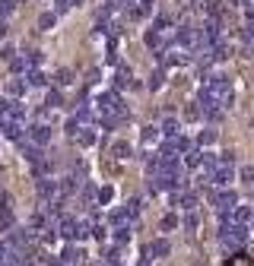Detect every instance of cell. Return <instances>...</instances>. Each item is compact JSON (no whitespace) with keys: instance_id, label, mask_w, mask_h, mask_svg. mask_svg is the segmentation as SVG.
Returning <instances> with one entry per match:
<instances>
[{"instance_id":"cell-6","label":"cell","mask_w":254,"mask_h":266,"mask_svg":"<svg viewBox=\"0 0 254 266\" xmlns=\"http://www.w3.org/2000/svg\"><path fill=\"white\" fill-rule=\"evenodd\" d=\"M121 89H137L134 73L127 64H115V92H121Z\"/></svg>"},{"instance_id":"cell-38","label":"cell","mask_w":254,"mask_h":266,"mask_svg":"<svg viewBox=\"0 0 254 266\" xmlns=\"http://www.w3.org/2000/svg\"><path fill=\"white\" fill-rule=\"evenodd\" d=\"M58 83H61V86H70V83H74V73H70V70H61V73H58Z\"/></svg>"},{"instance_id":"cell-1","label":"cell","mask_w":254,"mask_h":266,"mask_svg":"<svg viewBox=\"0 0 254 266\" xmlns=\"http://www.w3.org/2000/svg\"><path fill=\"white\" fill-rule=\"evenodd\" d=\"M159 61H162V67H185L191 61V51L185 45H178V42H169L159 51Z\"/></svg>"},{"instance_id":"cell-13","label":"cell","mask_w":254,"mask_h":266,"mask_svg":"<svg viewBox=\"0 0 254 266\" xmlns=\"http://www.w3.org/2000/svg\"><path fill=\"white\" fill-rule=\"evenodd\" d=\"M108 222H112V228H127L134 222V216L127 213V209H112V213H108Z\"/></svg>"},{"instance_id":"cell-24","label":"cell","mask_w":254,"mask_h":266,"mask_svg":"<svg viewBox=\"0 0 254 266\" xmlns=\"http://www.w3.org/2000/svg\"><path fill=\"white\" fill-rule=\"evenodd\" d=\"M162 83H166V67H159L150 73V89H162Z\"/></svg>"},{"instance_id":"cell-3","label":"cell","mask_w":254,"mask_h":266,"mask_svg":"<svg viewBox=\"0 0 254 266\" xmlns=\"http://www.w3.org/2000/svg\"><path fill=\"white\" fill-rule=\"evenodd\" d=\"M235 206H239V194H235V190L220 187L213 194V209H216V213H226V209H235Z\"/></svg>"},{"instance_id":"cell-22","label":"cell","mask_w":254,"mask_h":266,"mask_svg":"<svg viewBox=\"0 0 254 266\" xmlns=\"http://www.w3.org/2000/svg\"><path fill=\"white\" fill-rule=\"evenodd\" d=\"M112 159H118V162H121V159H131V146H127L124 140H118V143L112 146Z\"/></svg>"},{"instance_id":"cell-41","label":"cell","mask_w":254,"mask_h":266,"mask_svg":"<svg viewBox=\"0 0 254 266\" xmlns=\"http://www.w3.org/2000/svg\"><path fill=\"white\" fill-rule=\"evenodd\" d=\"M235 162V152H223V159H220V165H232Z\"/></svg>"},{"instance_id":"cell-31","label":"cell","mask_w":254,"mask_h":266,"mask_svg":"<svg viewBox=\"0 0 254 266\" xmlns=\"http://www.w3.org/2000/svg\"><path fill=\"white\" fill-rule=\"evenodd\" d=\"M131 238H134V235H131V225H127V228H115V241H118V244H127Z\"/></svg>"},{"instance_id":"cell-8","label":"cell","mask_w":254,"mask_h":266,"mask_svg":"<svg viewBox=\"0 0 254 266\" xmlns=\"http://www.w3.org/2000/svg\"><path fill=\"white\" fill-rule=\"evenodd\" d=\"M80 260H83V254H80L77 241H64V247H61V263H64V266H77Z\"/></svg>"},{"instance_id":"cell-19","label":"cell","mask_w":254,"mask_h":266,"mask_svg":"<svg viewBox=\"0 0 254 266\" xmlns=\"http://www.w3.org/2000/svg\"><path fill=\"white\" fill-rule=\"evenodd\" d=\"M32 171H35V178H45V175H51V162L48 159H32Z\"/></svg>"},{"instance_id":"cell-7","label":"cell","mask_w":254,"mask_h":266,"mask_svg":"<svg viewBox=\"0 0 254 266\" xmlns=\"http://www.w3.org/2000/svg\"><path fill=\"white\" fill-rule=\"evenodd\" d=\"M77 235H80V222H77L74 216H61V222H58V238L77 241Z\"/></svg>"},{"instance_id":"cell-27","label":"cell","mask_w":254,"mask_h":266,"mask_svg":"<svg viewBox=\"0 0 254 266\" xmlns=\"http://www.w3.org/2000/svg\"><path fill=\"white\" fill-rule=\"evenodd\" d=\"M175 225H178V216H175V213H166V216L159 219V228H162V232H172Z\"/></svg>"},{"instance_id":"cell-42","label":"cell","mask_w":254,"mask_h":266,"mask_svg":"<svg viewBox=\"0 0 254 266\" xmlns=\"http://www.w3.org/2000/svg\"><path fill=\"white\" fill-rule=\"evenodd\" d=\"M42 263H45V266H64L61 257H48V260H42Z\"/></svg>"},{"instance_id":"cell-2","label":"cell","mask_w":254,"mask_h":266,"mask_svg":"<svg viewBox=\"0 0 254 266\" xmlns=\"http://www.w3.org/2000/svg\"><path fill=\"white\" fill-rule=\"evenodd\" d=\"M213 89V99H216V108L220 111H229L235 105V89L229 86V80H220V83H207Z\"/></svg>"},{"instance_id":"cell-18","label":"cell","mask_w":254,"mask_h":266,"mask_svg":"<svg viewBox=\"0 0 254 266\" xmlns=\"http://www.w3.org/2000/svg\"><path fill=\"white\" fill-rule=\"evenodd\" d=\"M159 133H162L159 127H153V124H147V127H143V130H140V140H143V143H147V146H153V143L159 140Z\"/></svg>"},{"instance_id":"cell-26","label":"cell","mask_w":254,"mask_h":266,"mask_svg":"<svg viewBox=\"0 0 254 266\" xmlns=\"http://www.w3.org/2000/svg\"><path fill=\"white\" fill-rule=\"evenodd\" d=\"M29 86H39V89H45L48 86V80H45V73H39V70H29V80H26Z\"/></svg>"},{"instance_id":"cell-10","label":"cell","mask_w":254,"mask_h":266,"mask_svg":"<svg viewBox=\"0 0 254 266\" xmlns=\"http://www.w3.org/2000/svg\"><path fill=\"white\" fill-rule=\"evenodd\" d=\"M77 143H80V146H96V143H99L96 127H93V124H83V127H80V133H77Z\"/></svg>"},{"instance_id":"cell-30","label":"cell","mask_w":254,"mask_h":266,"mask_svg":"<svg viewBox=\"0 0 254 266\" xmlns=\"http://www.w3.org/2000/svg\"><path fill=\"white\" fill-rule=\"evenodd\" d=\"M54 23H58V13H42L39 16V29H51Z\"/></svg>"},{"instance_id":"cell-4","label":"cell","mask_w":254,"mask_h":266,"mask_svg":"<svg viewBox=\"0 0 254 266\" xmlns=\"http://www.w3.org/2000/svg\"><path fill=\"white\" fill-rule=\"evenodd\" d=\"M26 140H29L32 146H48V143H51V127H48L45 121H42V124L35 121V124L26 130Z\"/></svg>"},{"instance_id":"cell-16","label":"cell","mask_w":254,"mask_h":266,"mask_svg":"<svg viewBox=\"0 0 254 266\" xmlns=\"http://www.w3.org/2000/svg\"><path fill=\"white\" fill-rule=\"evenodd\" d=\"M26 89H29V83L23 80V76H13V80L7 83V92L13 95V99H23V95H26Z\"/></svg>"},{"instance_id":"cell-36","label":"cell","mask_w":254,"mask_h":266,"mask_svg":"<svg viewBox=\"0 0 254 266\" xmlns=\"http://www.w3.org/2000/svg\"><path fill=\"white\" fill-rule=\"evenodd\" d=\"M185 225H188V232H197V209H191L185 216Z\"/></svg>"},{"instance_id":"cell-25","label":"cell","mask_w":254,"mask_h":266,"mask_svg":"<svg viewBox=\"0 0 254 266\" xmlns=\"http://www.w3.org/2000/svg\"><path fill=\"white\" fill-rule=\"evenodd\" d=\"M112 197H115V190L112 187H96V203H112Z\"/></svg>"},{"instance_id":"cell-17","label":"cell","mask_w":254,"mask_h":266,"mask_svg":"<svg viewBox=\"0 0 254 266\" xmlns=\"http://www.w3.org/2000/svg\"><path fill=\"white\" fill-rule=\"evenodd\" d=\"M181 156H185V168H191V171L201 168V159H204V156H201V149H197V146H191L188 152H181Z\"/></svg>"},{"instance_id":"cell-46","label":"cell","mask_w":254,"mask_h":266,"mask_svg":"<svg viewBox=\"0 0 254 266\" xmlns=\"http://www.w3.org/2000/svg\"><path fill=\"white\" fill-rule=\"evenodd\" d=\"M194 266H201V263H194Z\"/></svg>"},{"instance_id":"cell-11","label":"cell","mask_w":254,"mask_h":266,"mask_svg":"<svg viewBox=\"0 0 254 266\" xmlns=\"http://www.w3.org/2000/svg\"><path fill=\"white\" fill-rule=\"evenodd\" d=\"M10 70H13V76H26V73L32 70V57H26V54H16L13 61H10Z\"/></svg>"},{"instance_id":"cell-37","label":"cell","mask_w":254,"mask_h":266,"mask_svg":"<svg viewBox=\"0 0 254 266\" xmlns=\"http://www.w3.org/2000/svg\"><path fill=\"white\" fill-rule=\"evenodd\" d=\"M58 105H61V92L51 89V92H48V108H58Z\"/></svg>"},{"instance_id":"cell-28","label":"cell","mask_w":254,"mask_h":266,"mask_svg":"<svg viewBox=\"0 0 254 266\" xmlns=\"http://www.w3.org/2000/svg\"><path fill=\"white\" fill-rule=\"evenodd\" d=\"M181 127H178V121L172 118V114H166V121H162V133H166V137H172V133H178Z\"/></svg>"},{"instance_id":"cell-12","label":"cell","mask_w":254,"mask_h":266,"mask_svg":"<svg viewBox=\"0 0 254 266\" xmlns=\"http://www.w3.org/2000/svg\"><path fill=\"white\" fill-rule=\"evenodd\" d=\"M169 42H172V38H169V35H162L159 29H150V32H147V45H150V48H153L156 54H159L162 48H166Z\"/></svg>"},{"instance_id":"cell-9","label":"cell","mask_w":254,"mask_h":266,"mask_svg":"<svg viewBox=\"0 0 254 266\" xmlns=\"http://www.w3.org/2000/svg\"><path fill=\"white\" fill-rule=\"evenodd\" d=\"M83 184H86V181H80V178L74 175V171H67V175H64V178L58 181V187H61V194H64V197L77 194V187H83Z\"/></svg>"},{"instance_id":"cell-23","label":"cell","mask_w":254,"mask_h":266,"mask_svg":"<svg viewBox=\"0 0 254 266\" xmlns=\"http://www.w3.org/2000/svg\"><path fill=\"white\" fill-rule=\"evenodd\" d=\"M185 118H188L191 124H197V121H204V118H207V114H204V108H201V105H197V102H194V105H188V111H185Z\"/></svg>"},{"instance_id":"cell-35","label":"cell","mask_w":254,"mask_h":266,"mask_svg":"<svg viewBox=\"0 0 254 266\" xmlns=\"http://www.w3.org/2000/svg\"><path fill=\"white\" fill-rule=\"evenodd\" d=\"M124 209H127V213H131V216H137V213H140V209H143V200H140V197H134V200H131V203H127Z\"/></svg>"},{"instance_id":"cell-43","label":"cell","mask_w":254,"mask_h":266,"mask_svg":"<svg viewBox=\"0 0 254 266\" xmlns=\"http://www.w3.org/2000/svg\"><path fill=\"white\" fill-rule=\"evenodd\" d=\"M137 266H156V263H153V257H147V260H140Z\"/></svg>"},{"instance_id":"cell-20","label":"cell","mask_w":254,"mask_h":266,"mask_svg":"<svg viewBox=\"0 0 254 266\" xmlns=\"http://www.w3.org/2000/svg\"><path fill=\"white\" fill-rule=\"evenodd\" d=\"M74 118H77L80 124H93V121H96V111H93V108H89V105H80V108H77V114H74Z\"/></svg>"},{"instance_id":"cell-21","label":"cell","mask_w":254,"mask_h":266,"mask_svg":"<svg viewBox=\"0 0 254 266\" xmlns=\"http://www.w3.org/2000/svg\"><path fill=\"white\" fill-rule=\"evenodd\" d=\"M216 143V130L213 127H204L201 133H197V146H213Z\"/></svg>"},{"instance_id":"cell-40","label":"cell","mask_w":254,"mask_h":266,"mask_svg":"<svg viewBox=\"0 0 254 266\" xmlns=\"http://www.w3.org/2000/svg\"><path fill=\"white\" fill-rule=\"evenodd\" d=\"M86 83H99V70H96V67L86 70Z\"/></svg>"},{"instance_id":"cell-32","label":"cell","mask_w":254,"mask_h":266,"mask_svg":"<svg viewBox=\"0 0 254 266\" xmlns=\"http://www.w3.org/2000/svg\"><path fill=\"white\" fill-rule=\"evenodd\" d=\"M16 10V0H0V19H7Z\"/></svg>"},{"instance_id":"cell-29","label":"cell","mask_w":254,"mask_h":266,"mask_svg":"<svg viewBox=\"0 0 254 266\" xmlns=\"http://www.w3.org/2000/svg\"><path fill=\"white\" fill-rule=\"evenodd\" d=\"M80 127H83V124H80L77 118H67V121H64V130H67V137H74V140H77V133H80Z\"/></svg>"},{"instance_id":"cell-5","label":"cell","mask_w":254,"mask_h":266,"mask_svg":"<svg viewBox=\"0 0 254 266\" xmlns=\"http://www.w3.org/2000/svg\"><path fill=\"white\" fill-rule=\"evenodd\" d=\"M232 181H235V168H232V165H220V168L210 171V184H213L216 190H220V187H229Z\"/></svg>"},{"instance_id":"cell-45","label":"cell","mask_w":254,"mask_h":266,"mask_svg":"<svg viewBox=\"0 0 254 266\" xmlns=\"http://www.w3.org/2000/svg\"><path fill=\"white\" fill-rule=\"evenodd\" d=\"M70 4H74V7H80V4H83V0H70Z\"/></svg>"},{"instance_id":"cell-14","label":"cell","mask_w":254,"mask_h":266,"mask_svg":"<svg viewBox=\"0 0 254 266\" xmlns=\"http://www.w3.org/2000/svg\"><path fill=\"white\" fill-rule=\"evenodd\" d=\"M4 121H16V124H23V121H26V108H23L20 102H10V105H7V114L0 118V124H4Z\"/></svg>"},{"instance_id":"cell-33","label":"cell","mask_w":254,"mask_h":266,"mask_svg":"<svg viewBox=\"0 0 254 266\" xmlns=\"http://www.w3.org/2000/svg\"><path fill=\"white\" fill-rule=\"evenodd\" d=\"M229 266H251V257L248 254H235V257H229Z\"/></svg>"},{"instance_id":"cell-34","label":"cell","mask_w":254,"mask_h":266,"mask_svg":"<svg viewBox=\"0 0 254 266\" xmlns=\"http://www.w3.org/2000/svg\"><path fill=\"white\" fill-rule=\"evenodd\" d=\"M242 184H245V187H254V168H251V165L242 168Z\"/></svg>"},{"instance_id":"cell-44","label":"cell","mask_w":254,"mask_h":266,"mask_svg":"<svg viewBox=\"0 0 254 266\" xmlns=\"http://www.w3.org/2000/svg\"><path fill=\"white\" fill-rule=\"evenodd\" d=\"M4 35H7V29H4V23H0V38H4Z\"/></svg>"},{"instance_id":"cell-39","label":"cell","mask_w":254,"mask_h":266,"mask_svg":"<svg viewBox=\"0 0 254 266\" xmlns=\"http://www.w3.org/2000/svg\"><path fill=\"white\" fill-rule=\"evenodd\" d=\"M70 7H74V4H70V0H58V7H54V13H58V16H61V13H67Z\"/></svg>"},{"instance_id":"cell-15","label":"cell","mask_w":254,"mask_h":266,"mask_svg":"<svg viewBox=\"0 0 254 266\" xmlns=\"http://www.w3.org/2000/svg\"><path fill=\"white\" fill-rule=\"evenodd\" d=\"M147 257H153V260H162V257H169V241H166V238L153 241V244L147 247Z\"/></svg>"}]
</instances>
